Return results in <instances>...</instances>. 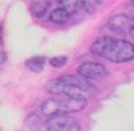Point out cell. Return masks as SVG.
<instances>
[{
  "mask_svg": "<svg viewBox=\"0 0 134 131\" xmlns=\"http://www.w3.org/2000/svg\"><path fill=\"white\" fill-rule=\"evenodd\" d=\"M46 91L50 92L51 95H58V94H67L71 96H78V98H86L87 91L75 87L72 84L66 83L64 80L59 79H54V80H48L46 83Z\"/></svg>",
  "mask_w": 134,
  "mask_h": 131,
  "instance_id": "277c9868",
  "label": "cell"
},
{
  "mask_svg": "<svg viewBox=\"0 0 134 131\" xmlns=\"http://www.w3.org/2000/svg\"><path fill=\"white\" fill-rule=\"evenodd\" d=\"M26 66L27 68L35 74H39L43 71L44 66H46V59L43 56H34V58H30L27 62H26Z\"/></svg>",
  "mask_w": 134,
  "mask_h": 131,
  "instance_id": "30bf717a",
  "label": "cell"
},
{
  "mask_svg": "<svg viewBox=\"0 0 134 131\" xmlns=\"http://www.w3.org/2000/svg\"><path fill=\"white\" fill-rule=\"evenodd\" d=\"M2 38H3V26L0 24V43H2Z\"/></svg>",
  "mask_w": 134,
  "mask_h": 131,
  "instance_id": "4fadbf2b",
  "label": "cell"
},
{
  "mask_svg": "<svg viewBox=\"0 0 134 131\" xmlns=\"http://www.w3.org/2000/svg\"><path fill=\"white\" fill-rule=\"evenodd\" d=\"M46 128L48 131H78L81 130V126L78 122H75L69 114L66 112H59L54 114L47 118L46 121Z\"/></svg>",
  "mask_w": 134,
  "mask_h": 131,
  "instance_id": "3957f363",
  "label": "cell"
},
{
  "mask_svg": "<svg viewBox=\"0 0 134 131\" xmlns=\"http://www.w3.org/2000/svg\"><path fill=\"white\" fill-rule=\"evenodd\" d=\"M50 64L55 68H60V67H64L67 64V58L66 56H55L50 60Z\"/></svg>",
  "mask_w": 134,
  "mask_h": 131,
  "instance_id": "7c38bea8",
  "label": "cell"
},
{
  "mask_svg": "<svg viewBox=\"0 0 134 131\" xmlns=\"http://www.w3.org/2000/svg\"><path fill=\"white\" fill-rule=\"evenodd\" d=\"M130 8H131V11H133V12H134V2L131 3V5H130Z\"/></svg>",
  "mask_w": 134,
  "mask_h": 131,
  "instance_id": "9a60e30c",
  "label": "cell"
},
{
  "mask_svg": "<svg viewBox=\"0 0 134 131\" xmlns=\"http://www.w3.org/2000/svg\"><path fill=\"white\" fill-rule=\"evenodd\" d=\"M69 19H70V14L62 7L55 8L50 14V20L55 24H64V23L69 21Z\"/></svg>",
  "mask_w": 134,
  "mask_h": 131,
  "instance_id": "9c48e42d",
  "label": "cell"
},
{
  "mask_svg": "<svg viewBox=\"0 0 134 131\" xmlns=\"http://www.w3.org/2000/svg\"><path fill=\"white\" fill-rule=\"evenodd\" d=\"M59 7L64 8L70 15L75 14L78 9H81V7L86 3V0H58Z\"/></svg>",
  "mask_w": 134,
  "mask_h": 131,
  "instance_id": "8fae6325",
  "label": "cell"
},
{
  "mask_svg": "<svg viewBox=\"0 0 134 131\" xmlns=\"http://www.w3.org/2000/svg\"><path fill=\"white\" fill-rule=\"evenodd\" d=\"M78 74L82 75L83 78L88 80H97V79H102L105 76L109 75L107 68L103 64L97 63V62H85L79 66L78 68Z\"/></svg>",
  "mask_w": 134,
  "mask_h": 131,
  "instance_id": "5b68a950",
  "label": "cell"
},
{
  "mask_svg": "<svg viewBox=\"0 0 134 131\" xmlns=\"http://www.w3.org/2000/svg\"><path fill=\"white\" fill-rule=\"evenodd\" d=\"M107 27L115 34L129 35L134 27V20L126 15H115L109 20Z\"/></svg>",
  "mask_w": 134,
  "mask_h": 131,
  "instance_id": "8992f818",
  "label": "cell"
},
{
  "mask_svg": "<svg viewBox=\"0 0 134 131\" xmlns=\"http://www.w3.org/2000/svg\"><path fill=\"white\" fill-rule=\"evenodd\" d=\"M91 52L94 55L110 60L113 63H126L134 60V44L124 39H115L110 36H103L97 39Z\"/></svg>",
  "mask_w": 134,
  "mask_h": 131,
  "instance_id": "6da1fadb",
  "label": "cell"
},
{
  "mask_svg": "<svg viewBox=\"0 0 134 131\" xmlns=\"http://www.w3.org/2000/svg\"><path fill=\"white\" fill-rule=\"evenodd\" d=\"M87 106V98H78L67 94H58L54 98L44 100L42 103V112L44 116H51L59 112H79Z\"/></svg>",
  "mask_w": 134,
  "mask_h": 131,
  "instance_id": "7a4b0ae2",
  "label": "cell"
},
{
  "mask_svg": "<svg viewBox=\"0 0 134 131\" xmlns=\"http://www.w3.org/2000/svg\"><path fill=\"white\" fill-rule=\"evenodd\" d=\"M93 2H94L95 4H100V3H103L105 0H93Z\"/></svg>",
  "mask_w": 134,
  "mask_h": 131,
  "instance_id": "5bb4252c",
  "label": "cell"
},
{
  "mask_svg": "<svg viewBox=\"0 0 134 131\" xmlns=\"http://www.w3.org/2000/svg\"><path fill=\"white\" fill-rule=\"evenodd\" d=\"M62 80H64L66 83H69V84H72L75 87H79V88L85 90V91H88L91 88V84L88 83V79L83 78L82 75L79 74H70V75H64L60 78Z\"/></svg>",
  "mask_w": 134,
  "mask_h": 131,
  "instance_id": "ba28073f",
  "label": "cell"
},
{
  "mask_svg": "<svg viewBox=\"0 0 134 131\" xmlns=\"http://www.w3.org/2000/svg\"><path fill=\"white\" fill-rule=\"evenodd\" d=\"M54 3H58V0H32L31 14L35 17H43L54 5Z\"/></svg>",
  "mask_w": 134,
  "mask_h": 131,
  "instance_id": "52a82bcc",
  "label": "cell"
}]
</instances>
